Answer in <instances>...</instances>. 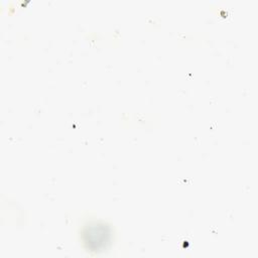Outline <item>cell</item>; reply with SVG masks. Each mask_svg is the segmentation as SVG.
<instances>
[{
  "instance_id": "cell-1",
  "label": "cell",
  "mask_w": 258,
  "mask_h": 258,
  "mask_svg": "<svg viewBox=\"0 0 258 258\" xmlns=\"http://www.w3.org/2000/svg\"><path fill=\"white\" fill-rule=\"evenodd\" d=\"M108 232L104 229V227H100L98 235H95L93 227L88 229L85 233V242L88 244V247L93 249V251H99L102 247H105L106 243H108Z\"/></svg>"
}]
</instances>
